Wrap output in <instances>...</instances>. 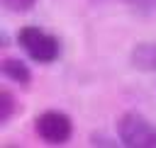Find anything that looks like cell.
Wrapping results in <instances>:
<instances>
[{"instance_id":"obj_2","label":"cell","mask_w":156,"mask_h":148,"mask_svg":"<svg viewBox=\"0 0 156 148\" xmlns=\"http://www.w3.org/2000/svg\"><path fill=\"white\" fill-rule=\"evenodd\" d=\"M117 131L119 141L129 148H156V126L136 112L122 114L117 121Z\"/></svg>"},{"instance_id":"obj_8","label":"cell","mask_w":156,"mask_h":148,"mask_svg":"<svg viewBox=\"0 0 156 148\" xmlns=\"http://www.w3.org/2000/svg\"><path fill=\"white\" fill-rule=\"evenodd\" d=\"M132 7H139L141 12H156V0H122Z\"/></svg>"},{"instance_id":"obj_4","label":"cell","mask_w":156,"mask_h":148,"mask_svg":"<svg viewBox=\"0 0 156 148\" xmlns=\"http://www.w3.org/2000/svg\"><path fill=\"white\" fill-rule=\"evenodd\" d=\"M132 63L141 70H156V44H139L132 51Z\"/></svg>"},{"instance_id":"obj_6","label":"cell","mask_w":156,"mask_h":148,"mask_svg":"<svg viewBox=\"0 0 156 148\" xmlns=\"http://www.w3.org/2000/svg\"><path fill=\"white\" fill-rule=\"evenodd\" d=\"M15 97H12V92L10 90H2L0 92V121L2 124H7L10 119H12V114H15Z\"/></svg>"},{"instance_id":"obj_3","label":"cell","mask_w":156,"mask_h":148,"mask_svg":"<svg viewBox=\"0 0 156 148\" xmlns=\"http://www.w3.org/2000/svg\"><path fill=\"white\" fill-rule=\"evenodd\" d=\"M34 129H37V133H39L46 143L58 146V143H66V141L71 138L73 124H71V119H68L63 112H54V109H49V112H41V114L37 116Z\"/></svg>"},{"instance_id":"obj_7","label":"cell","mask_w":156,"mask_h":148,"mask_svg":"<svg viewBox=\"0 0 156 148\" xmlns=\"http://www.w3.org/2000/svg\"><path fill=\"white\" fill-rule=\"evenodd\" d=\"M37 0H2V5L10 10V12H27L34 7Z\"/></svg>"},{"instance_id":"obj_1","label":"cell","mask_w":156,"mask_h":148,"mask_svg":"<svg viewBox=\"0 0 156 148\" xmlns=\"http://www.w3.org/2000/svg\"><path fill=\"white\" fill-rule=\"evenodd\" d=\"M17 41L20 46L27 51V56L37 63H54L61 53V46H58V39L41 32L39 27H22L17 32Z\"/></svg>"},{"instance_id":"obj_5","label":"cell","mask_w":156,"mask_h":148,"mask_svg":"<svg viewBox=\"0 0 156 148\" xmlns=\"http://www.w3.org/2000/svg\"><path fill=\"white\" fill-rule=\"evenodd\" d=\"M2 73H5L10 80L20 82V85H29V80H32L29 68H27L22 61H17V58H5V61H2Z\"/></svg>"}]
</instances>
